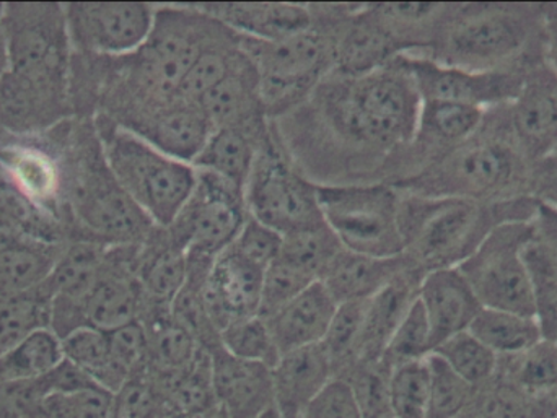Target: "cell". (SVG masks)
<instances>
[{
    "label": "cell",
    "instance_id": "obj_1",
    "mask_svg": "<svg viewBox=\"0 0 557 418\" xmlns=\"http://www.w3.org/2000/svg\"><path fill=\"white\" fill-rule=\"evenodd\" d=\"M421 110L414 81L392 61L360 77L333 72L273 124L292 162L314 185H393Z\"/></svg>",
    "mask_w": 557,
    "mask_h": 418
},
{
    "label": "cell",
    "instance_id": "obj_2",
    "mask_svg": "<svg viewBox=\"0 0 557 418\" xmlns=\"http://www.w3.org/2000/svg\"><path fill=\"white\" fill-rule=\"evenodd\" d=\"M225 26L189 5H157L152 31L133 54L113 59L108 91L111 123L126 126L147 111L175 100L183 78Z\"/></svg>",
    "mask_w": 557,
    "mask_h": 418
},
{
    "label": "cell",
    "instance_id": "obj_3",
    "mask_svg": "<svg viewBox=\"0 0 557 418\" xmlns=\"http://www.w3.org/2000/svg\"><path fill=\"white\" fill-rule=\"evenodd\" d=\"M399 194L403 254L424 274L461 266L497 227L507 221L535 220L542 204L535 195L480 202Z\"/></svg>",
    "mask_w": 557,
    "mask_h": 418
},
{
    "label": "cell",
    "instance_id": "obj_4",
    "mask_svg": "<svg viewBox=\"0 0 557 418\" xmlns=\"http://www.w3.org/2000/svg\"><path fill=\"white\" fill-rule=\"evenodd\" d=\"M535 163L510 132L506 106L486 111L483 126L467 142L418 175L395 186L398 191L431 198L503 202L530 194Z\"/></svg>",
    "mask_w": 557,
    "mask_h": 418
},
{
    "label": "cell",
    "instance_id": "obj_5",
    "mask_svg": "<svg viewBox=\"0 0 557 418\" xmlns=\"http://www.w3.org/2000/svg\"><path fill=\"white\" fill-rule=\"evenodd\" d=\"M543 5L457 3L424 58L473 72L525 68L530 49L543 42Z\"/></svg>",
    "mask_w": 557,
    "mask_h": 418
},
{
    "label": "cell",
    "instance_id": "obj_6",
    "mask_svg": "<svg viewBox=\"0 0 557 418\" xmlns=\"http://www.w3.org/2000/svg\"><path fill=\"white\" fill-rule=\"evenodd\" d=\"M313 25L278 41L240 39L242 51L260 75L264 113L271 121L297 110L334 71L336 25L343 3L310 5Z\"/></svg>",
    "mask_w": 557,
    "mask_h": 418
},
{
    "label": "cell",
    "instance_id": "obj_7",
    "mask_svg": "<svg viewBox=\"0 0 557 418\" xmlns=\"http://www.w3.org/2000/svg\"><path fill=\"white\" fill-rule=\"evenodd\" d=\"M104 159L121 188L156 227L169 228L191 198L198 172L108 119L97 121Z\"/></svg>",
    "mask_w": 557,
    "mask_h": 418
},
{
    "label": "cell",
    "instance_id": "obj_8",
    "mask_svg": "<svg viewBox=\"0 0 557 418\" xmlns=\"http://www.w3.org/2000/svg\"><path fill=\"white\" fill-rule=\"evenodd\" d=\"M69 189L72 212L87 240L131 246L143 243L156 227L114 178L98 132L71 166Z\"/></svg>",
    "mask_w": 557,
    "mask_h": 418
},
{
    "label": "cell",
    "instance_id": "obj_9",
    "mask_svg": "<svg viewBox=\"0 0 557 418\" xmlns=\"http://www.w3.org/2000/svg\"><path fill=\"white\" fill-rule=\"evenodd\" d=\"M399 201L401 194L388 182L318 185L326 227L344 250L367 256H401Z\"/></svg>",
    "mask_w": 557,
    "mask_h": 418
},
{
    "label": "cell",
    "instance_id": "obj_10",
    "mask_svg": "<svg viewBox=\"0 0 557 418\" xmlns=\"http://www.w3.org/2000/svg\"><path fill=\"white\" fill-rule=\"evenodd\" d=\"M245 204L248 215L282 237L324 224L318 202V185L292 162L274 124L245 186Z\"/></svg>",
    "mask_w": 557,
    "mask_h": 418
},
{
    "label": "cell",
    "instance_id": "obj_11",
    "mask_svg": "<svg viewBox=\"0 0 557 418\" xmlns=\"http://www.w3.org/2000/svg\"><path fill=\"white\" fill-rule=\"evenodd\" d=\"M535 220L507 221L497 227L457 269L483 308L535 318L532 287L523 250L535 237Z\"/></svg>",
    "mask_w": 557,
    "mask_h": 418
},
{
    "label": "cell",
    "instance_id": "obj_12",
    "mask_svg": "<svg viewBox=\"0 0 557 418\" xmlns=\"http://www.w3.org/2000/svg\"><path fill=\"white\" fill-rule=\"evenodd\" d=\"M10 71L69 87L71 39L62 3H3Z\"/></svg>",
    "mask_w": 557,
    "mask_h": 418
},
{
    "label": "cell",
    "instance_id": "obj_13",
    "mask_svg": "<svg viewBox=\"0 0 557 418\" xmlns=\"http://www.w3.org/2000/svg\"><path fill=\"white\" fill-rule=\"evenodd\" d=\"M196 172L195 191L166 230L186 253L215 259L231 248L247 220L245 189L215 173Z\"/></svg>",
    "mask_w": 557,
    "mask_h": 418
},
{
    "label": "cell",
    "instance_id": "obj_14",
    "mask_svg": "<svg viewBox=\"0 0 557 418\" xmlns=\"http://www.w3.org/2000/svg\"><path fill=\"white\" fill-rule=\"evenodd\" d=\"M156 9L140 2L64 3L72 49L107 59L133 54L149 38Z\"/></svg>",
    "mask_w": 557,
    "mask_h": 418
},
{
    "label": "cell",
    "instance_id": "obj_15",
    "mask_svg": "<svg viewBox=\"0 0 557 418\" xmlns=\"http://www.w3.org/2000/svg\"><path fill=\"white\" fill-rule=\"evenodd\" d=\"M396 64L414 81L422 101H447L493 110L516 100L529 68L473 72L419 54H399Z\"/></svg>",
    "mask_w": 557,
    "mask_h": 418
},
{
    "label": "cell",
    "instance_id": "obj_16",
    "mask_svg": "<svg viewBox=\"0 0 557 418\" xmlns=\"http://www.w3.org/2000/svg\"><path fill=\"white\" fill-rule=\"evenodd\" d=\"M510 132L530 162H549L557 156V75L536 62L527 71L516 100L506 106Z\"/></svg>",
    "mask_w": 557,
    "mask_h": 418
},
{
    "label": "cell",
    "instance_id": "obj_17",
    "mask_svg": "<svg viewBox=\"0 0 557 418\" xmlns=\"http://www.w3.org/2000/svg\"><path fill=\"white\" fill-rule=\"evenodd\" d=\"M137 244L110 246L103 270L84 303L85 328L114 331L139 321L146 296L136 276Z\"/></svg>",
    "mask_w": 557,
    "mask_h": 418
},
{
    "label": "cell",
    "instance_id": "obj_18",
    "mask_svg": "<svg viewBox=\"0 0 557 418\" xmlns=\"http://www.w3.org/2000/svg\"><path fill=\"white\" fill-rule=\"evenodd\" d=\"M264 269L227 248L215 257L202 290L206 312L218 331L260 315Z\"/></svg>",
    "mask_w": 557,
    "mask_h": 418
},
{
    "label": "cell",
    "instance_id": "obj_19",
    "mask_svg": "<svg viewBox=\"0 0 557 418\" xmlns=\"http://www.w3.org/2000/svg\"><path fill=\"white\" fill-rule=\"evenodd\" d=\"M399 55L398 46L382 25L370 3H344L336 26L334 71L360 77L379 71Z\"/></svg>",
    "mask_w": 557,
    "mask_h": 418
},
{
    "label": "cell",
    "instance_id": "obj_20",
    "mask_svg": "<svg viewBox=\"0 0 557 418\" xmlns=\"http://www.w3.org/2000/svg\"><path fill=\"white\" fill-rule=\"evenodd\" d=\"M121 127L143 137L165 155L189 165L196 162L214 130L198 103L180 98Z\"/></svg>",
    "mask_w": 557,
    "mask_h": 418
},
{
    "label": "cell",
    "instance_id": "obj_21",
    "mask_svg": "<svg viewBox=\"0 0 557 418\" xmlns=\"http://www.w3.org/2000/svg\"><path fill=\"white\" fill-rule=\"evenodd\" d=\"M67 88L10 71L0 80V126L28 136L59 123L67 114Z\"/></svg>",
    "mask_w": 557,
    "mask_h": 418
},
{
    "label": "cell",
    "instance_id": "obj_22",
    "mask_svg": "<svg viewBox=\"0 0 557 418\" xmlns=\"http://www.w3.org/2000/svg\"><path fill=\"white\" fill-rule=\"evenodd\" d=\"M218 407L227 418H260L274 407L273 373L263 364L242 360L224 347L211 352Z\"/></svg>",
    "mask_w": 557,
    "mask_h": 418
},
{
    "label": "cell",
    "instance_id": "obj_23",
    "mask_svg": "<svg viewBox=\"0 0 557 418\" xmlns=\"http://www.w3.org/2000/svg\"><path fill=\"white\" fill-rule=\"evenodd\" d=\"M418 299L431 326L434 351L454 335L468 331L483 309L476 293L457 267L425 274Z\"/></svg>",
    "mask_w": 557,
    "mask_h": 418
},
{
    "label": "cell",
    "instance_id": "obj_24",
    "mask_svg": "<svg viewBox=\"0 0 557 418\" xmlns=\"http://www.w3.org/2000/svg\"><path fill=\"white\" fill-rule=\"evenodd\" d=\"M271 373L274 407L287 418H301L334 378L333 365L321 344L282 354Z\"/></svg>",
    "mask_w": 557,
    "mask_h": 418
},
{
    "label": "cell",
    "instance_id": "obj_25",
    "mask_svg": "<svg viewBox=\"0 0 557 418\" xmlns=\"http://www.w3.org/2000/svg\"><path fill=\"white\" fill-rule=\"evenodd\" d=\"M237 35L258 41H278L313 25L310 5L300 3H196Z\"/></svg>",
    "mask_w": 557,
    "mask_h": 418
},
{
    "label": "cell",
    "instance_id": "obj_26",
    "mask_svg": "<svg viewBox=\"0 0 557 418\" xmlns=\"http://www.w3.org/2000/svg\"><path fill=\"white\" fill-rule=\"evenodd\" d=\"M425 274L409 264L385 289L367 302L366 319L360 335L357 362L380 360L399 322L408 315L419 295Z\"/></svg>",
    "mask_w": 557,
    "mask_h": 418
},
{
    "label": "cell",
    "instance_id": "obj_27",
    "mask_svg": "<svg viewBox=\"0 0 557 418\" xmlns=\"http://www.w3.org/2000/svg\"><path fill=\"white\" fill-rule=\"evenodd\" d=\"M337 303L323 283L314 282L267 319L278 352L297 351L323 342Z\"/></svg>",
    "mask_w": 557,
    "mask_h": 418
},
{
    "label": "cell",
    "instance_id": "obj_28",
    "mask_svg": "<svg viewBox=\"0 0 557 418\" xmlns=\"http://www.w3.org/2000/svg\"><path fill=\"white\" fill-rule=\"evenodd\" d=\"M136 276L146 302L172 306L188 279V253L166 228L153 227L137 244Z\"/></svg>",
    "mask_w": 557,
    "mask_h": 418
},
{
    "label": "cell",
    "instance_id": "obj_29",
    "mask_svg": "<svg viewBox=\"0 0 557 418\" xmlns=\"http://www.w3.org/2000/svg\"><path fill=\"white\" fill-rule=\"evenodd\" d=\"M273 130L271 119L248 126L212 130L205 149L193 163L196 169L215 173L245 189L261 147Z\"/></svg>",
    "mask_w": 557,
    "mask_h": 418
},
{
    "label": "cell",
    "instance_id": "obj_30",
    "mask_svg": "<svg viewBox=\"0 0 557 418\" xmlns=\"http://www.w3.org/2000/svg\"><path fill=\"white\" fill-rule=\"evenodd\" d=\"M212 129L248 126L270 119L264 113L260 93V75L247 54L234 71L198 101Z\"/></svg>",
    "mask_w": 557,
    "mask_h": 418
},
{
    "label": "cell",
    "instance_id": "obj_31",
    "mask_svg": "<svg viewBox=\"0 0 557 418\" xmlns=\"http://www.w3.org/2000/svg\"><path fill=\"white\" fill-rule=\"evenodd\" d=\"M411 261L401 254L396 257H373L343 250L324 274V289L337 305L370 300L398 277Z\"/></svg>",
    "mask_w": 557,
    "mask_h": 418
},
{
    "label": "cell",
    "instance_id": "obj_32",
    "mask_svg": "<svg viewBox=\"0 0 557 418\" xmlns=\"http://www.w3.org/2000/svg\"><path fill=\"white\" fill-rule=\"evenodd\" d=\"M147 338V370L159 378H169L185 370L198 352V342L173 318L172 308L144 303L139 318Z\"/></svg>",
    "mask_w": 557,
    "mask_h": 418
},
{
    "label": "cell",
    "instance_id": "obj_33",
    "mask_svg": "<svg viewBox=\"0 0 557 418\" xmlns=\"http://www.w3.org/2000/svg\"><path fill=\"white\" fill-rule=\"evenodd\" d=\"M496 378L557 417V342L542 339L523 354L499 358Z\"/></svg>",
    "mask_w": 557,
    "mask_h": 418
},
{
    "label": "cell",
    "instance_id": "obj_34",
    "mask_svg": "<svg viewBox=\"0 0 557 418\" xmlns=\"http://www.w3.org/2000/svg\"><path fill=\"white\" fill-rule=\"evenodd\" d=\"M0 169L9 185L36 207L52 205L61 186L54 159L29 143H7L0 149Z\"/></svg>",
    "mask_w": 557,
    "mask_h": 418
},
{
    "label": "cell",
    "instance_id": "obj_35",
    "mask_svg": "<svg viewBox=\"0 0 557 418\" xmlns=\"http://www.w3.org/2000/svg\"><path fill=\"white\" fill-rule=\"evenodd\" d=\"M61 251L39 240L2 241L0 243V299L23 295L41 287L54 269Z\"/></svg>",
    "mask_w": 557,
    "mask_h": 418
},
{
    "label": "cell",
    "instance_id": "obj_36",
    "mask_svg": "<svg viewBox=\"0 0 557 418\" xmlns=\"http://www.w3.org/2000/svg\"><path fill=\"white\" fill-rule=\"evenodd\" d=\"M150 373V371H149ZM152 375V373H150ZM169 403L170 414H195V416H211L218 407L215 400L214 378H212L211 352L201 349L195 360L169 378L152 375Z\"/></svg>",
    "mask_w": 557,
    "mask_h": 418
},
{
    "label": "cell",
    "instance_id": "obj_37",
    "mask_svg": "<svg viewBox=\"0 0 557 418\" xmlns=\"http://www.w3.org/2000/svg\"><path fill=\"white\" fill-rule=\"evenodd\" d=\"M468 331L499 358L523 354L543 339L535 318L500 309H481Z\"/></svg>",
    "mask_w": 557,
    "mask_h": 418
},
{
    "label": "cell",
    "instance_id": "obj_38",
    "mask_svg": "<svg viewBox=\"0 0 557 418\" xmlns=\"http://www.w3.org/2000/svg\"><path fill=\"white\" fill-rule=\"evenodd\" d=\"M523 259L532 287L535 319L543 339L557 342V259L540 230L523 250Z\"/></svg>",
    "mask_w": 557,
    "mask_h": 418
},
{
    "label": "cell",
    "instance_id": "obj_39",
    "mask_svg": "<svg viewBox=\"0 0 557 418\" xmlns=\"http://www.w3.org/2000/svg\"><path fill=\"white\" fill-rule=\"evenodd\" d=\"M64 358L94 380L101 390L113 394L126 383L111 357L110 335L95 328H82L61 339Z\"/></svg>",
    "mask_w": 557,
    "mask_h": 418
},
{
    "label": "cell",
    "instance_id": "obj_40",
    "mask_svg": "<svg viewBox=\"0 0 557 418\" xmlns=\"http://www.w3.org/2000/svg\"><path fill=\"white\" fill-rule=\"evenodd\" d=\"M64 360L62 342L51 329H39L0 355V384L45 377Z\"/></svg>",
    "mask_w": 557,
    "mask_h": 418
},
{
    "label": "cell",
    "instance_id": "obj_41",
    "mask_svg": "<svg viewBox=\"0 0 557 418\" xmlns=\"http://www.w3.org/2000/svg\"><path fill=\"white\" fill-rule=\"evenodd\" d=\"M343 250V244L326 224H323L284 235L278 259L290 264L314 282H320Z\"/></svg>",
    "mask_w": 557,
    "mask_h": 418
},
{
    "label": "cell",
    "instance_id": "obj_42",
    "mask_svg": "<svg viewBox=\"0 0 557 418\" xmlns=\"http://www.w3.org/2000/svg\"><path fill=\"white\" fill-rule=\"evenodd\" d=\"M51 326V302L39 292L0 299V355L23 339Z\"/></svg>",
    "mask_w": 557,
    "mask_h": 418
},
{
    "label": "cell",
    "instance_id": "obj_43",
    "mask_svg": "<svg viewBox=\"0 0 557 418\" xmlns=\"http://www.w3.org/2000/svg\"><path fill=\"white\" fill-rule=\"evenodd\" d=\"M432 354L441 357L458 377L471 387H487L496 378L499 357L470 331L461 332L438 345Z\"/></svg>",
    "mask_w": 557,
    "mask_h": 418
},
{
    "label": "cell",
    "instance_id": "obj_44",
    "mask_svg": "<svg viewBox=\"0 0 557 418\" xmlns=\"http://www.w3.org/2000/svg\"><path fill=\"white\" fill-rule=\"evenodd\" d=\"M392 368L380 360H359L337 375L346 381L356 396L362 418H393L389 404Z\"/></svg>",
    "mask_w": 557,
    "mask_h": 418
},
{
    "label": "cell",
    "instance_id": "obj_45",
    "mask_svg": "<svg viewBox=\"0 0 557 418\" xmlns=\"http://www.w3.org/2000/svg\"><path fill=\"white\" fill-rule=\"evenodd\" d=\"M428 358L393 368L389 375L393 418H429L431 368Z\"/></svg>",
    "mask_w": 557,
    "mask_h": 418
},
{
    "label": "cell",
    "instance_id": "obj_46",
    "mask_svg": "<svg viewBox=\"0 0 557 418\" xmlns=\"http://www.w3.org/2000/svg\"><path fill=\"white\" fill-rule=\"evenodd\" d=\"M367 302H347L337 305L330 329L324 335L321 347L333 365L334 378L357 362L363 319H366Z\"/></svg>",
    "mask_w": 557,
    "mask_h": 418
},
{
    "label": "cell",
    "instance_id": "obj_47",
    "mask_svg": "<svg viewBox=\"0 0 557 418\" xmlns=\"http://www.w3.org/2000/svg\"><path fill=\"white\" fill-rule=\"evenodd\" d=\"M169 403L159 381L147 368L127 378L126 383L111 394L110 418H166Z\"/></svg>",
    "mask_w": 557,
    "mask_h": 418
},
{
    "label": "cell",
    "instance_id": "obj_48",
    "mask_svg": "<svg viewBox=\"0 0 557 418\" xmlns=\"http://www.w3.org/2000/svg\"><path fill=\"white\" fill-rule=\"evenodd\" d=\"M221 344L234 357L270 368L281 358L270 326L260 315L228 326L222 331Z\"/></svg>",
    "mask_w": 557,
    "mask_h": 418
},
{
    "label": "cell",
    "instance_id": "obj_49",
    "mask_svg": "<svg viewBox=\"0 0 557 418\" xmlns=\"http://www.w3.org/2000/svg\"><path fill=\"white\" fill-rule=\"evenodd\" d=\"M432 352H434V345H432L431 326L418 299L389 339L382 360L393 370L399 365L424 360Z\"/></svg>",
    "mask_w": 557,
    "mask_h": 418
},
{
    "label": "cell",
    "instance_id": "obj_50",
    "mask_svg": "<svg viewBox=\"0 0 557 418\" xmlns=\"http://www.w3.org/2000/svg\"><path fill=\"white\" fill-rule=\"evenodd\" d=\"M431 368V407L429 418H455L476 400L478 388L458 377L441 357L429 355Z\"/></svg>",
    "mask_w": 557,
    "mask_h": 418
},
{
    "label": "cell",
    "instance_id": "obj_51",
    "mask_svg": "<svg viewBox=\"0 0 557 418\" xmlns=\"http://www.w3.org/2000/svg\"><path fill=\"white\" fill-rule=\"evenodd\" d=\"M313 283L314 280H311L310 277L277 257L264 270L263 290H261V318H270Z\"/></svg>",
    "mask_w": 557,
    "mask_h": 418
},
{
    "label": "cell",
    "instance_id": "obj_52",
    "mask_svg": "<svg viewBox=\"0 0 557 418\" xmlns=\"http://www.w3.org/2000/svg\"><path fill=\"white\" fill-rule=\"evenodd\" d=\"M282 235L248 215L240 233L231 244L235 253L267 270L281 254Z\"/></svg>",
    "mask_w": 557,
    "mask_h": 418
},
{
    "label": "cell",
    "instance_id": "obj_53",
    "mask_svg": "<svg viewBox=\"0 0 557 418\" xmlns=\"http://www.w3.org/2000/svg\"><path fill=\"white\" fill-rule=\"evenodd\" d=\"M111 394L100 388L46 401L45 418H110Z\"/></svg>",
    "mask_w": 557,
    "mask_h": 418
},
{
    "label": "cell",
    "instance_id": "obj_54",
    "mask_svg": "<svg viewBox=\"0 0 557 418\" xmlns=\"http://www.w3.org/2000/svg\"><path fill=\"white\" fill-rule=\"evenodd\" d=\"M301 418H362V414L349 384L341 378H333L311 401Z\"/></svg>",
    "mask_w": 557,
    "mask_h": 418
},
{
    "label": "cell",
    "instance_id": "obj_55",
    "mask_svg": "<svg viewBox=\"0 0 557 418\" xmlns=\"http://www.w3.org/2000/svg\"><path fill=\"white\" fill-rule=\"evenodd\" d=\"M0 418H38L36 407L18 383L0 384Z\"/></svg>",
    "mask_w": 557,
    "mask_h": 418
},
{
    "label": "cell",
    "instance_id": "obj_56",
    "mask_svg": "<svg viewBox=\"0 0 557 418\" xmlns=\"http://www.w3.org/2000/svg\"><path fill=\"white\" fill-rule=\"evenodd\" d=\"M536 227H539L542 237L548 241L552 250L555 251L557 259V205L555 202L543 201L542 199L539 215H536Z\"/></svg>",
    "mask_w": 557,
    "mask_h": 418
},
{
    "label": "cell",
    "instance_id": "obj_57",
    "mask_svg": "<svg viewBox=\"0 0 557 418\" xmlns=\"http://www.w3.org/2000/svg\"><path fill=\"white\" fill-rule=\"evenodd\" d=\"M12 64H10L9 41H7L5 29L0 23V80L9 74Z\"/></svg>",
    "mask_w": 557,
    "mask_h": 418
},
{
    "label": "cell",
    "instance_id": "obj_58",
    "mask_svg": "<svg viewBox=\"0 0 557 418\" xmlns=\"http://www.w3.org/2000/svg\"><path fill=\"white\" fill-rule=\"evenodd\" d=\"M543 13L546 16H552V18L557 20V3H549V5H543Z\"/></svg>",
    "mask_w": 557,
    "mask_h": 418
},
{
    "label": "cell",
    "instance_id": "obj_59",
    "mask_svg": "<svg viewBox=\"0 0 557 418\" xmlns=\"http://www.w3.org/2000/svg\"><path fill=\"white\" fill-rule=\"evenodd\" d=\"M260 418H287L282 416L281 413L276 409V407H271L270 410H267V413L263 414Z\"/></svg>",
    "mask_w": 557,
    "mask_h": 418
},
{
    "label": "cell",
    "instance_id": "obj_60",
    "mask_svg": "<svg viewBox=\"0 0 557 418\" xmlns=\"http://www.w3.org/2000/svg\"><path fill=\"white\" fill-rule=\"evenodd\" d=\"M208 417H206V416H195V414H170V416L166 417V418H208Z\"/></svg>",
    "mask_w": 557,
    "mask_h": 418
},
{
    "label": "cell",
    "instance_id": "obj_61",
    "mask_svg": "<svg viewBox=\"0 0 557 418\" xmlns=\"http://www.w3.org/2000/svg\"><path fill=\"white\" fill-rule=\"evenodd\" d=\"M208 418H227L224 416V414L221 413V410H215L214 414H211V416H209Z\"/></svg>",
    "mask_w": 557,
    "mask_h": 418
},
{
    "label": "cell",
    "instance_id": "obj_62",
    "mask_svg": "<svg viewBox=\"0 0 557 418\" xmlns=\"http://www.w3.org/2000/svg\"><path fill=\"white\" fill-rule=\"evenodd\" d=\"M3 3H0V18H2Z\"/></svg>",
    "mask_w": 557,
    "mask_h": 418
},
{
    "label": "cell",
    "instance_id": "obj_63",
    "mask_svg": "<svg viewBox=\"0 0 557 418\" xmlns=\"http://www.w3.org/2000/svg\"><path fill=\"white\" fill-rule=\"evenodd\" d=\"M557 418V417H556Z\"/></svg>",
    "mask_w": 557,
    "mask_h": 418
},
{
    "label": "cell",
    "instance_id": "obj_64",
    "mask_svg": "<svg viewBox=\"0 0 557 418\" xmlns=\"http://www.w3.org/2000/svg\"><path fill=\"white\" fill-rule=\"evenodd\" d=\"M557 205V204H556Z\"/></svg>",
    "mask_w": 557,
    "mask_h": 418
}]
</instances>
